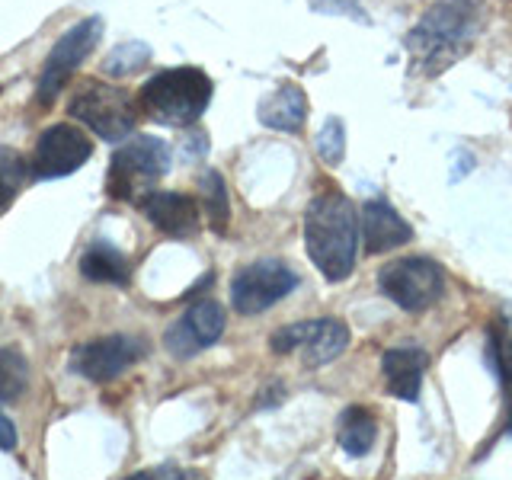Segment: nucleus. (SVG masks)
<instances>
[{"mask_svg": "<svg viewBox=\"0 0 512 480\" xmlns=\"http://www.w3.org/2000/svg\"><path fill=\"white\" fill-rule=\"evenodd\" d=\"M426 368H429V356L420 346H394L384 352V359H381V372H384V381H388V391L400 400H407V404H413V400L420 397Z\"/></svg>", "mask_w": 512, "mask_h": 480, "instance_id": "obj_15", "label": "nucleus"}, {"mask_svg": "<svg viewBox=\"0 0 512 480\" xmlns=\"http://www.w3.org/2000/svg\"><path fill=\"white\" fill-rule=\"evenodd\" d=\"M272 352L285 356V352L301 349V359L308 368H320L333 362L349 343V327L336 317L304 320V324H288L272 333Z\"/></svg>", "mask_w": 512, "mask_h": 480, "instance_id": "obj_9", "label": "nucleus"}, {"mask_svg": "<svg viewBox=\"0 0 512 480\" xmlns=\"http://www.w3.org/2000/svg\"><path fill=\"white\" fill-rule=\"evenodd\" d=\"M260 122L276 132H301L308 122V96L295 84H282L260 103Z\"/></svg>", "mask_w": 512, "mask_h": 480, "instance_id": "obj_16", "label": "nucleus"}, {"mask_svg": "<svg viewBox=\"0 0 512 480\" xmlns=\"http://www.w3.org/2000/svg\"><path fill=\"white\" fill-rule=\"evenodd\" d=\"M298 285V272L282 260H256L237 269L231 282V304L237 314H263L285 295H292Z\"/></svg>", "mask_w": 512, "mask_h": 480, "instance_id": "obj_8", "label": "nucleus"}, {"mask_svg": "<svg viewBox=\"0 0 512 480\" xmlns=\"http://www.w3.org/2000/svg\"><path fill=\"white\" fill-rule=\"evenodd\" d=\"M343 135H346V128H343L340 119H327L324 128L317 132V154H320V160H324V164L336 167L343 160V151H346Z\"/></svg>", "mask_w": 512, "mask_h": 480, "instance_id": "obj_23", "label": "nucleus"}, {"mask_svg": "<svg viewBox=\"0 0 512 480\" xmlns=\"http://www.w3.org/2000/svg\"><path fill=\"white\" fill-rule=\"evenodd\" d=\"M103 36V20L100 16H87L77 26H71L64 36L55 42V48L45 58V68L36 87V100L39 106H52L58 100V93L71 84V77L77 74V68L90 58V52L100 45Z\"/></svg>", "mask_w": 512, "mask_h": 480, "instance_id": "obj_6", "label": "nucleus"}, {"mask_svg": "<svg viewBox=\"0 0 512 480\" xmlns=\"http://www.w3.org/2000/svg\"><path fill=\"white\" fill-rule=\"evenodd\" d=\"M157 471H160V480H205L192 468H157Z\"/></svg>", "mask_w": 512, "mask_h": 480, "instance_id": "obj_25", "label": "nucleus"}, {"mask_svg": "<svg viewBox=\"0 0 512 480\" xmlns=\"http://www.w3.org/2000/svg\"><path fill=\"white\" fill-rule=\"evenodd\" d=\"M378 288L397 308L420 314L442 298L445 279L442 269L426 256H407V260H394L378 272Z\"/></svg>", "mask_w": 512, "mask_h": 480, "instance_id": "obj_7", "label": "nucleus"}, {"mask_svg": "<svg viewBox=\"0 0 512 480\" xmlns=\"http://www.w3.org/2000/svg\"><path fill=\"white\" fill-rule=\"evenodd\" d=\"M413 237V228L397 215L388 199H372L362 208V247L365 253H388L404 247Z\"/></svg>", "mask_w": 512, "mask_h": 480, "instance_id": "obj_14", "label": "nucleus"}, {"mask_svg": "<svg viewBox=\"0 0 512 480\" xmlns=\"http://www.w3.org/2000/svg\"><path fill=\"white\" fill-rule=\"evenodd\" d=\"M29 173V160L16 148H0V208H7L16 192L23 189Z\"/></svg>", "mask_w": 512, "mask_h": 480, "instance_id": "obj_21", "label": "nucleus"}, {"mask_svg": "<svg viewBox=\"0 0 512 480\" xmlns=\"http://www.w3.org/2000/svg\"><path fill=\"white\" fill-rule=\"evenodd\" d=\"M29 384V365L23 352L16 349H0V404H13Z\"/></svg>", "mask_w": 512, "mask_h": 480, "instance_id": "obj_20", "label": "nucleus"}, {"mask_svg": "<svg viewBox=\"0 0 512 480\" xmlns=\"http://www.w3.org/2000/svg\"><path fill=\"white\" fill-rule=\"evenodd\" d=\"M0 448H4V452H13L16 448V426L7 420L4 413H0Z\"/></svg>", "mask_w": 512, "mask_h": 480, "instance_id": "obj_24", "label": "nucleus"}, {"mask_svg": "<svg viewBox=\"0 0 512 480\" xmlns=\"http://www.w3.org/2000/svg\"><path fill=\"white\" fill-rule=\"evenodd\" d=\"M221 333H224L221 304L212 298H202V301L192 304L180 320H173V324L167 327L164 346L176 359H192L196 352L215 346Z\"/></svg>", "mask_w": 512, "mask_h": 480, "instance_id": "obj_12", "label": "nucleus"}, {"mask_svg": "<svg viewBox=\"0 0 512 480\" xmlns=\"http://www.w3.org/2000/svg\"><path fill=\"white\" fill-rule=\"evenodd\" d=\"M128 480H160V471H138L135 477H128Z\"/></svg>", "mask_w": 512, "mask_h": 480, "instance_id": "obj_26", "label": "nucleus"}, {"mask_svg": "<svg viewBox=\"0 0 512 480\" xmlns=\"http://www.w3.org/2000/svg\"><path fill=\"white\" fill-rule=\"evenodd\" d=\"M336 439H340V448L352 458H362L372 452V445L378 439V423L375 416L365 407H346L340 416V429H336Z\"/></svg>", "mask_w": 512, "mask_h": 480, "instance_id": "obj_18", "label": "nucleus"}, {"mask_svg": "<svg viewBox=\"0 0 512 480\" xmlns=\"http://www.w3.org/2000/svg\"><path fill=\"white\" fill-rule=\"evenodd\" d=\"M480 32V7L474 0H439L410 29L407 52L423 74H439L468 52Z\"/></svg>", "mask_w": 512, "mask_h": 480, "instance_id": "obj_2", "label": "nucleus"}, {"mask_svg": "<svg viewBox=\"0 0 512 480\" xmlns=\"http://www.w3.org/2000/svg\"><path fill=\"white\" fill-rule=\"evenodd\" d=\"M144 340L138 336H100V340L80 343L71 352V368L96 384H106L119 378L125 368H132L138 359H144Z\"/></svg>", "mask_w": 512, "mask_h": 480, "instance_id": "obj_11", "label": "nucleus"}, {"mask_svg": "<svg viewBox=\"0 0 512 480\" xmlns=\"http://www.w3.org/2000/svg\"><path fill=\"white\" fill-rule=\"evenodd\" d=\"M148 61H151V48L144 45V42H122V45H116V48H112V52L106 55L103 71H106L109 77H132V74H138Z\"/></svg>", "mask_w": 512, "mask_h": 480, "instance_id": "obj_22", "label": "nucleus"}, {"mask_svg": "<svg viewBox=\"0 0 512 480\" xmlns=\"http://www.w3.org/2000/svg\"><path fill=\"white\" fill-rule=\"evenodd\" d=\"M93 154V141L87 138L84 128L77 125H52L45 128L36 141V151L29 157V173L36 180H61L80 170Z\"/></svg>", "mask_w": 512, "mask_h": 480, "instance_id": "obj_10", "label": "nucleus"}, {"mask_svg": "<svg viewBox=\"0 0 512 480\" xmlns=\"http://www.w3.org/2000/svg\"><path fill=\"white\" fill-rule=\"evenodd\" d=\"M138 208L144 212V218L167 237H180V240L192 237L202 224L199 202L192 196H183V192H160L157 189Z\"/></svg>", "mask_w": 512, "mask_h": 480, "instance_id": "obj_13", "label": "nucleus"}, {"mask_svg": "<svg viewBox=\"0 0 512 480\" xmlns=\"http://www.w3.org/2000/svg\"><path fill=\"white\" fill-rule=\"evenodd\" d=\"M68 112L77 122H84L96 138L122 141L135 132L138 103L122 87L100 84V80H87V84L71 96Z\"/></svg>", "mask_w": 512, "mask_h": 480, "instance_id": "obj_5", "label": "nucleus"}, {"mask_svg": "<svg viewBox=\"0 0 512 480\" xmlns=\"http://www.w3.org/2000/svg\"><path fill=\"white\" fill-rule=\"evenodd\" d=\"M167 170H170L167 141H160L154 135H135L112 154L106 189L112 199L141 205L151 192H157L154 186L164 180Z\"/></svg>", "mask_w": 512, "mask_h": 480, "instance_id": "obj_4", "label": "nucleus"}, {"mask_svg": "<svg viewBox=\"0 0 512 480\" xmlns=\"http://www.w3.org/2000/svg\"><path fill=\"white\" fill-rule=\"evenodd\" d=\"M212 77L199 68H167L144 80L138 93V109L148 119L170 125V128H189L202 119V112L212 103Z\"/></svg>", "mask_w": 512, "mask_h": 480, "instance_id": "obj_3", "label": "nucleus"}, {"mask_svg": "<svg viewBox=\"0 0 512 480\" xmlns=\"http://www.w3.org/2000/svg\"><path fill=\"white\" fill-rule=\"evenodd\" d=\"M80 272L90 282H103V285H125L132 279V269L119 247H112L109 240H96L87 247V253L80 256Z\"/></svg>", "mask_w": 512, "mask_h": 480, "instance_id": "obj_17", "label": "nucleus"}, {"mask_svg": "<svg viewBox=\"0 0 512 480\" xmlns=\"http://www.w3.org/2000/svg\"><path fill=\"white\" fill-rule=\"evenodd\" d=\"M304 244L327 282L349 279L362 244L356 205L343 192H320L304 215Z\"/></svg>", "mask_w": 512, "mask_h": 480, "instance_id": "obj_1", "label": "nucleus"}, {"mask_svg": "<svg viewBox=\"0 0 512 480\" xmlns=\"http://www.w3.org/2000/svg\"><path fill=\"white\" fill-rule=\"evenodd\" d=\"M199 196H202V212L212 224V231L224 234L228 231V218H231V205H228V189L218 170H205L199 176Z\"/></svg>", "mask_w": 512, "mask_h": 480, "instance_id": "obj_19", "label": "nucleus"}]
</instances>
